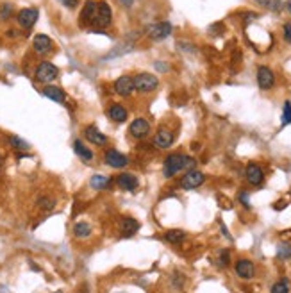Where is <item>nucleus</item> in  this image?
<instances>
[{"instance_id":"31","label":"nucleus","mask_w":291,"mask_h":293,"mask_svg":"<svg viewBox=\"0 0 291 293\" xmlns=\"http://www.w3.org/2000/svg\"><path fill=\"white\" fill-rule=\"evenodd\" d=\"M11 15H13V5H11L9 2L0 4V18H2V20H7Z\"/></svg>"},{"instance_id":"24","label":"nucleus","mask_w":291,"mask_h":293,"mask_svg":"<svg viewBox=\"0 0 291 293\" xmlns=\"http://www.w3.org/2000/svg\"><path fill=\"white\" fill-rule=\"evenodd\" d=\"M109 117L118 123H121V122L127 120V109L120 104H115V106L109 107Z\"/></svg>"},{"instance_id":"19","label":"nucleus","mask_w":291,"mask_h":293,"mask_svg":"<svg viewBox=\"0 0 291 293\" xmlns=\"http://www.w3.org/2000/svg\"><path fill=\"white\" fill-rule=\"evenodd\" d=\"M138 231H140V222H138L136 218L127 217V218H123V220H121L120 233H121V236H123V238H132L136 233H138Z\"/></svg>"},{"instance_id":"35","label":"nucleus","mask_w":291,"mask_h":293,"mask_svg":"<svg viewBox=\"0 0 291 293\" xmlns=\"http://www.w3.org/2000/svg\"><path fill=\"white\" fill-rule=\"evenodd\" d=\"M240 200H241V204H243V206L246 207V209L250 207V204H248V193H246V192L240 193Z\"/></svg>"},{"instance_id":"25","label":"nucleus","mask_w":291,"mask_h":293,"mask_svg":"<svg viewBox=\"0 0 291 293\" xmlns=\"http://www.w3.org/2000/svg\"><path fill=\"white\" fill-rule=\"evenodd\" d=\"M91 233H93V229L88 222H77L73 225V234L75 238H90Z\"/></svg>"},{"instance_id":"17","label":"nucleus","mask_w":291,"mask_h":293,"mask_svg":"<svg viewBox=\"0 0 291 293\" xmlns=\"http://www.w3.org/2000/svg\"><path fill=\"white\" fill-rule=\"evenodd\" d=\"M97 2H93V0H88L84 4V7H82V11H80V24L82 25H91L93 24V20H95V15H97Z\"/></svg>"},{"instance_id":"36","label":"nucleus","mask_w":291,"mask_h":293,"mask_svg":"<svg viewBox=\"0 0 291 293\" xmlns=\"http://www.w3.org/2000/svg\"><path fill=\"white\" fill-rule=\"evenodd\" d=\"M63 4L66 5V7H70V9H73V7H77V4H79V0H61Z\"/></svg>"},{"instance_id":"33","label":"nucleus","mask_w":291,"mask_h":293,"mask_svg":"<svg viewBox=\"0 0 291 293\" xmlns=\"http://www.w3.org/2000/svg\"><path fill=\"white\" fill-rule=\"evenodd\" d=\"M229 259H231V254H229V250H221V252H220V267H227V265L231 263Z\"/></svg>"},{"instance_id":"34","label":"nucleus","mask_w":291,"mask_h":293,"mask_svg":"<svg viewBox=\"0 0 291 293\" xmlns=\"http://www.w3.org/2000/svg\"><path fill=\"white\" fill-rule=\"evenodd\" d=\"M282 36H284V40L288 43H291V24H286V25L282 27Z\"/></svg>"},{"instance_id":"15","label":"nucleus","mask_w":291,"mask_h":293,"mask_svg":"<svg viewBox=\"0 0 291 293\" xmlns=\"http://www.w3.org/2000/svg\"><path fill=\"white\" fill-rule=\"evenodd\" d=\"M246 181L250 182L252 186H261L263 181H265V172H263V168L256 163H250L248 167H246Z\"/></svg>"},{"instance_id":"22","label":"nucleus","mask_w":291,"mask_h":293,"mask_svg":"<svg viewBox=\"0 0 291 293\" xmlns=\"http://www.w3.org/2000/svg\"><path fill=\"white\" fill-rule=\"evenodd\" d=\"M73 152L80 157V161L90 163L91 159H93V152H91L84 143L80 142V140H75V142H73Z\"/></svg>"},{"instance_id":"3","label":"nucleus","mask_w":291,"mask_h":293,"mask_svg":"<svg viewBox=\"0 0 291 293\" xmlns=\"http://www.w3.org/2000/svg\"><path fill=\"white\" fill-rule=\"evenodd\" d=\"M36 81L38 82H43V84H50L54 82L57 77H59V68L55 65H52L50 61H43L38 68H36Z\"/></svg>"},{"instance_id":"16","label":"nucleus","mask_w":291,"mask_h":293,"mask_svg":"<svg viewBox=\"0 0 291 293\" xmlns=\"http://www.w3.org/2000/svg\"><path fill=\"white\" fill-rule=\"evenodd\" d=\"M84 138L88 140V142L91 143V145L95 146H104L107 143V138L102 134L98 129H97L95 125H88L84 129Z\"/></svg>"},{"instance_id":"27","label":"nucleus","mask_w":291,"mask_h":293,"mask_svg":"<svg viewBox=\"0 0 291 293\" xmlns=\"http://www.w3.org/2000/svg\"><path fill=\"white\" fill-rule=\"evenodd\" d=\"M277 258L281 259V261L291 259V243H279V247H277Z\"/></svg>"},{"instance_id":"37","label":"nucleus","mask_w":291,"mask_h":293,"mask_svg":"<svg viewBox=\"0 0 291 293\" xmlns=\"http://www.w3.org/2000/svg\"><path fill=\"white\" fill-rule=\"evenodd\" d=\"M120 2L125 5V7H132V4H134V0H120Z\"/></svg>"},{"instance_id":"20","label":"nucleus","mask_w":291,"mask_h":293,"mask_svg":"<svg viewBox=\"0 0 291 293\" xmlns=\"http://www.w3.org/2000/svg\"><path fill=\"white\" fill-rule=\"evenodd\" d=\"M43 95L47 97V98H50V100L54 102H65L66 100V95L65 91L61 90L59 86H52V84H47L45 88H43Z\"/></svg>"},{"instance_id":"12","label":"nucleus","mask_w":291,"mask_h":293,"mask_svg":"<svg viewBox=\"0 0 291 293\" xmlns=\"http://www.w3.org/2000/svg\"><path fill=\"white\" fill-rule=\"evenodd\" d=\"M115 91L120 97H129L134 91V79L131 75H121L115 81Z\"/></svg>"},{"instance_id":"6","label":"nucleus","mask_w":291,"mask_h":293,"mask_svg":"<svg viewBox=\"0 0 291 293\" xmlns=\"http://www.w3.org/2000/svg\"><path fill=\"white\" fill-rule=\"evenodd\" d=\"M171 24L170 22H157V24H152V25L146 27V36L152 38V40H165L171 34Z\"/></svg>"},{"instance_id":"1","label":"nucleus","mask_w":291,"mask_h":293,"mask_svg":"<svg viewBox=\"0 0 291 293\" xmlns=\"http://www.w3.org/2000/svg\"><path fill=\"white\" fill-rule=\"evenodd\" d=\"M196 165V161L193 157L184 156V154H170L166 156L165 165H163V173H165L166 179H171L173 175L181 172V170H193Z\"/></svg>"},{"instance_id":"4","label":"nucleus","mask_w":291,"mask_h":293,"mask_svg":"<svg viewBox=\"0 0 291 293\" xmlns=\"http://www.w3.org/2000/svg\"><path fill=\"white\" fill-rule=\"evenodd\" d=\"M111 22H113V11H111L109 4H106V2H98V5H97L95 20H93L91 25H95L97 29H106V27L111 25Z\"/></svg>"},{"instance_id":"8","label":"nucleus","mask_w":291,"mask_h":293,"mask_svg":"<svg viewBox=\"0 0 291 293\" xmlns=\"http://www.w3.org/2000/svg\"><path fill=\"white\" fill-rule=\"evenodd\" d=\"M206 181V175L198 170H190L186 172V175L181 179V188L182 190H195V188L202 186Z\"/></svg>"},{"instance_id":"28","label":"nucleus","mask_w":291,"mask_h":293,"mask_svg":"<svg viewBox=\"0 0 291 293\" xmlns=\"http://www.w3.org/2000/svg\"><path fill=\"white\" fill-rule=\"evenodd\" d=\"M271 293H290V283L288 279H281L271 286Z\"/></svg>"},{"instance_id":"30","label":"nucleus","mask_w":291,"mask_h":293,"mask_svg":"<svg viewBox=\"0 0 291 293\" xmlns=\"http://www.w3.org/2000/svg\"><path fill=\"white\" fill-rule=\"evenodd\" d=\"M291 123V102H284L282 107V125H290Z\"/></svg>"},{"instance_id":"13","label":"nucleus","mask_w":291,"mask_h":293,"mask_svg":"<svg viewBox=\"0 0 291 293\" xmlns=\"http://www.w3.org/2000/svg\"><path fill=\"white\" fill-rule=\"evenodd\" d=\"M116 184H118V188L123 190V192H136L138 186H140V181H138V177H136L134 173L125 172V173H120V175H118Z\"/></svg>"},{"instance_id":"32","label":"nucleus","mask_w":291,"mask_h":293,"mask_svg":"<svg viewBox=\"0 0 291 293\" xmlns=\"http://www.w3.org/2000/svg\"><path fill=\"white\" fill-rule=\"evenodd\" d=\"M257 4H261L263 7L271 9V11L281 9V2H279V0H257Z\"/></svg>"},{"instance_id":"23","label":"nucleus","mask_w":291,"mask_h":293,"mask_svg":"<svg viewBox=\"0 0 291 293\" xmlns=\"http://www.w3.org/2000/svg\"><path fill=\"white\" fill-rule=\"evenodd\" d=\"M7 143H9L11 148H15L16 152H25L30 148V145L25 142V140H22L20 136H16V134H11L7 136Z\"/></svg>"},{"instance_id":"38","label":"nucleus","mask_w":291,"mask_h":293,"mask_svg":"<svg viewBox=\"0 0 291 293\" xmlns=\"http://www.w3.org/2000/svg\"><path fill=\"white\" fill-rule=\"evenodd\" d=\"M286 5H288V9L291 11V0H288V4H286Z\"/></svg>"},{"instance_id":"26","label":"nucleus","mask_w":291,"mask_h":293,"mask_svg":"<svg viewBox=\"0 0 291 293\" xmlns=\"http://www.w3.org/2000/svg\"><path fill=\"white\" fill-rule=\"evenodd\" d=\"M165 238H166V242L173 243V245H179L181 242H184L186 233L181 231V229H171V231H168V233L165 234Z\"/></svg>"},{"instance_id":"11","label":"nucleus","mask_w":291,"mask_h":293,"mask_svg":"<svg viewBox=\"0 0 291 293\" xmlns=\"http://www.w3.org/2000/svg\"><path fill=\"white\" fill-rule=\"evenodd\" d=\"M173 132L170 129H166V127H159L156 132V136H154V145L157 148H170L173 145Z\"/></svg>"},{"instance_id":"7","label":"nucleus","mask_w":291,"mask_h":293,"mask_svg":"<svg viewBox=\"0 0 291 293\" xmlns=\"http://www.w3.org/2000/svg\"><path fill=\"white\" fill-rule=\"evenodd\" d=\"M104 161H106L107 167L120 170V168H125L127 165H129V157H127L125 154H121V152L115 150V148H109V150H106V154H104Z\"/></svg>"},{"instance_id":"9","label":"nucleus","mask_w":291,"mask_h":293,"mask_svg":"<svg viewBox=\"0 0 291 293\" xmlns=\"http://www.w3.org/2000/svg\"><path fill=\"white\" fill-rule=\"evenodd\" d=\"M32 49H34V52L38 56H47V54H50L52 49H54V41L47 34H38L34 36V40H32Z\"/></svg>"},{"instance_id":"21","label":"nucleus","mask_w":291,"mask_h":293,"mask_svg":"<svg viewBox=\"0 0 291 293\" xmlns=\"http://www.w3.org/2000/svg\"><path fill=\"white\" fill-rule=\"evenodd\" d=\"M111 182H113L111 177L97 173V175H93L90 179V186L93 188V190H97V192H104V190H107V188L111 186Z\"/></svg>"},{"instance_id":"5","label":"nucleus","mask_w":291,"mask_h":293,"mask_svg":"<svg viewBox=\"0 0 291 293\" xmlns=\"http://www.w3.org/2000/svg\"><path fill=\"white\" fill-rule=\"evenodd\" d=\"M38 16H40V11L36 7H24V9L18 11L16 20H18V25L22 29H32L38 22Z\"/></svg>"},{"instance_id":"14","label":"nucleus","mask_w":291,"mask_h":293,"mask_svg":"<svg viewBox=\"0 0 291 293\" xmlns=\"http://www.w3.org/2000/svg\"><path fill=\"white\" fill-rule=\"evenodd\" d=\"M257 84L261 90H270L275 84V75L268 66H259L257 68Z\"/></svg>"},{"instance_id":"10","label":"nucleus","mask_w":291,"mask_h":293,"mask_svg":"<svg viewBox=\"0 0 291 293\" xmlns=\"http://www.w3.org/2000/svg\"><path fill=\"white\" fill-rule=\"evenodd\" d=\"M129 132H131V136L136 138V140H143V138H146L150 134V123L145 118H136L131 125H129Z\"/></svg>"},{"instance_id":"18","label":"nucleus","mask_w":291,"mask_h":293,"mask_svg":"<svg viewBox=\"0 0 291 293\" xmlns=\"http://www.w3.org/2000/svg\"><path fill=\"white\" fill-rule=\"evenodd\" d=\"M236 273L241 279H252L256 275V267L250 259H240L236 263Z\"/></svg>"},{"instance_id":"29","label":"nucleus","mask_w":291,"mask_h":293,"mask_svg":"<svg viewBox=\"0 0 291 293\" xmlns=\"http://www.w3.org/2000/svg\"><path fill=\"white\" fill-rule=\"evenodd\" d=\"M54 206H55L54 198H50V197L38 198V207H40L41 211H50V209H54Z\"/></svg>"},{"instance_id":"2","label":"nucleus","mask_w":291,"mask_h":293,"mask_svg":"<svg viewBox=\"0 0 291 293\" xmlns=\"http://www.w3.org/2000/svg\"><path fill=\"white\" fill-rule=\"evenodd\" d=\"M132 79H134V91H138V93H152L159 86V79L152 73H146V72L138 73Z\"/></svg>"},{"instance_id":"39","label":"nucleus","mask_w":291,"mask_h":293,"mask_svg":"<svg viewBox=\"0 0 291 293\" xmlns=\"http://www.w3.org/2000/svg\"><path fill=\"white\" fill-rule=\"evenodd\" d=\"M55 293H63V292H55Z\"/></svg>"}]
</instances>
